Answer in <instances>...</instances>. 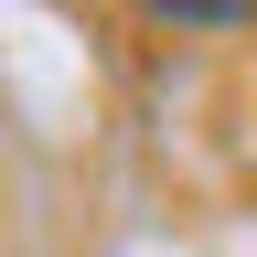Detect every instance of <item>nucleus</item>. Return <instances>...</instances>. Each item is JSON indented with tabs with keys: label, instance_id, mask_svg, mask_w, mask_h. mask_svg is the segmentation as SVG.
Listing matches in <instances>:
<instances>
[{
	"label": "nucleus",
	"instance_id": "obj_1",
	"mask_svg": "<svg viewBox=\"0 0 257 257\" xmlns=\"http://www.w3.org/2000/svg\"><path fill=\"white\" fill-rule=\"evenodd\" d=\"M150 22H193V32H236V22H257V0H140Z\"/></svg>",
	"mask_w": 257,
	"mask_h": 257
}]
</instances>
